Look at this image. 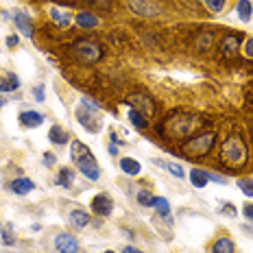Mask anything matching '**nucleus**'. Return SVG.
<instances>
[{"label": "nucleus", "mask_w": 253, "mask_h": 253, "mask_svg": "<svg viewBox=\"0 0 253 253\" xmlns=\"http://www.w3.org/2000/svg\"><path fill=\"white\" fill-rule=\"evenodd\" d=\"M70 157H72V162L77 164V168H79V170H81L87 179L96 181V179L101 177V168H98L96 157L92 155V151H89L81 140H75V142L70 144Z\"/></svg>", "instance_id": "1"}, {"label": "nucleus", "mask_w": 253, "mask_h": 253, "mask_svg": "<svg viewBox=\"0 0 253 253\" xmlns=\"http://www.w3.org/2000/svg\"><path fill=\"white\" fill-rule=\"evenodd\" d=\"M77 120L89 133H98L101 131V109H98V105L89 98H83L81 105L77 107Z\"/></svg>", "instance_id": "2"}, {"label": "nucleus", "mask_w": 253, "mask_h": 253, "mask_svg": "<svg viewBox=\"0 0 253 253\" xmlns=\"http://www.w3.org/2000/svg\"><path fill=\"white\" fill-rule=\"evenodd\" d=\"M220 160H223L227 166H231V168L242 166L247 162V144L238 138V135L227 138L225 140V144L220 146Z\"/></svg>", "instance_id": "3"}, {"label": "nucleus", "mask_w": 253, "mask_h": 253, "mask_svg": "<svg viewBox=\"0 0 253 253\" xmlns=\"http://www.w3.org/2000/svg\"><path fill=\"white\" fill-rule=\"evenodd\" d=\"M199 116H188V114H179L175 118H170L164 126V133L170 135V138H186V135L194 133V131L199 129Z\"/></svg>", "instance_id": "4"}, {"label": "nucleus", "mask_w": 253, "mask_h": 253, "mask_svg": "<svg viewBox=\"0 0 253 253\" xmlns=\"http://www.w3.org/2000/svg\"><path fill=\"white\" fill-rule=\"evenodd\" d=\"M214 142H216V133H203V135H197V138L186 142V144L181 146V151H183V155L186 157H192L194 160V157L208 155V153L212 151Z\"/></svg>", "instance_id": "5"}, {"label": "nucleus", "mask_w": 253, "mask_h": 253, "mask_svg": "<svg viewBox=\"0 0 253 253\" xmlns=\"http://www.w3.org/2000/svg\"><path fill=\"white\" fill-rule=\"evenodd\" d=\"M72 55L81 63H96L103 57V48L92 40H79L77 44L72 46Z\"/></svg>", "instance_id": "6"}, {"label": "nucleus", "mask_w": 253, "mask_h": 253, "mask_svg": "<svg viewBox=\"0 0 253 253\" xmlns=\"http://www.w3.org/2000/svg\"><path fill=\"white\" fill-rule=\"evenodd\" d=\"M112 210H114V201H112V197L109 194H96V197L92 199V212L94 214H98V216H109L112 214Z\"/></svg>", "instance_id": "7"}, {"label": "nucleus", "mask_w": 253, "mask_h": 253, "mask_svg": "<svg viewBox=\"0 0 253 253\" xmlns=\"http://www.w3.org/2000/svg\"><path fill=\"white\" fill-rule=\"evenodd\" d=\"M55 249L59 253H77L79 251V242L72 234H59L55 238Z\"/></svg>", "instance_id": "8"}, {"label": "nucleus", "mask_w": 253, "mask_h": 253, "mask_svg": "<svg viewBox=\"0 0 253 253\" xmlns=\"http://www.w3.org/2000/svg\"><path fill=\"white\" fill-rule=\"evenodd\" d=\"M126 103L131 105L133 109H146V114H155V103L151 101L146 94H131L129 98H126Z\"/></svg>", "instance_id": "9"}, {"label": "nucleus", "mask_w": 253, "mask_h": 253, "mask_svg": "<svg viewBox=\"0 0 253 253\" xmlns=\"http://www.w3.org/2000/svg\"><path fill=\"white\" fill-rule=\"evenodd\" d=\"M42 123H44V114L33 112V109H24V112H20V125L26 126V129H35V126H40Z\"/></svg>", "instance_id": "10"}, {"label": "nucleus", "mask_w": 253, "mask_h": 253, "mask_svg": "<svg viewBox=\"0 0 253 253\" xmlns=\"http://www.w3.org/2000/svg\"><path fill=\"white\" fill-rule=\"evenodd\" d=\"M13 22L18 26V31L24 35V38H33V24H31V18L22 11H15L13 13Z\"/></svg>", "instance_id": "11"}, {"label": "nucleus", "mask_w": 253, "mask_h": 253, "mask_svg": "<svg viewBox=\"0 0 253 253\" xmlns=\"http://www.w3.org/2000/svg\"><path fill=\"white\" fill-rule=\"evenodd\" d=\"M11 190L18 197H24V194H29V192H33L35 190V183L31 181L29 177H18V179H13L11 181Z\"/></svg>", "instance_id": "12"}, {"label": "nucleus", "mask_w": 253, "mask_h": 253, "mask_svg": "<svg viewBox=\"0 0 253 253\" xmlns=\"http://www.w3.org/2000/svg\"><path fill=\"white\" fill-rule=\"evenodd\" d=\"M48 140L52 142V144H57V146H63V144H68L70 135L63 131V126L55 125V126H50V131H48Z\"/></svg>", "instance_id": "13"}, {"label": "nucleus", "mask_w": 253, "mask_h": 253, "mask_svg": "<svg viewBox=\"0 0 253 253\" xmlns=\"http://www.w3.org/2000/svg\"><path fill=\"white\" fill-rule=\"evenodd\" d=\"M120 170L126 172V175H131V177H135V175H140L142 166H140L138 160H133V157H123V160H120Z\"/></svg>", "instance_id": "14"}, {"label": "nucleus", "mask_w": 253, "mask_h": 253, "mask_svg": "<svg viewBox=\"0 0 253 253\" xmlns=\"http://www.w3.org/2000/svg\"><path fill=\"white\" fill-rule=\"evenodd\" d=\"M210 181V172L201 170V168H194V170H190V183H192L194 188H205Z\"/></svg>", "instance_id": "15"}, {"label": "nucleus", "mask_w": 253, "mask_h": 253, "mask_svg": "<svg viewBox=\"0 0 253 253\" xmlns=\"http://www.w3.org/2000/svg\"><path fill=\"white\" fill-rule=\"evenodd\" d=\"M236 251V245H234V240L231 238H218V240H214V245H212V253H234Z\"/></svg>", "instance_id": "16"}, {"label": "nucleus", "mask_w": 253, "mask_h": 253, "mask_svg": "<svg viewBox=\"0 0 253 253\" xmlns=\"http://www.w3.org/2000/svg\"><path fill=\"white\" fill-rule=\"evenodd\" d=\"M75 22L81 26V29H92V26H98V18L92 13H87V11H81V13H77Z\"/></svg>", "instance_id": "17"}, {"label": "nucleus", "mask_w": 253, "mask_h": 253, "mask_svg": "<svg viewBox=\"0 0 253 253\" xmlns=\"http://www.w3.org/2000/svg\"><path fill=\"white\" fill-rule=\"evenodd\" d=\"M238 46H240L238 38H225L223 44H220V52H223V57H234L236 50H238Z\"/></svg>", "instance_id": "18"}, {"label": "nucleus", "mask_w": 253, "mask_h": 253, "mask_svg": "<svg viewBox=\"0 0 253 253\" xmlns=\"http://www.w3.org/2000/svg\"><path fill=\"white\" fill-rule=\"evenodd\" d=\"M72 179H75V170H70V168H61L59 175H57L55 183L61 188H72Z\"/></svg>", "instance_id": "19"}, {"label": "nucleus", "mask_w": 253, "mask_h": 253, "mask_svg": "<svg viewBox=\"0 0 253 253\" xmlns=\"http://www.w3.org/2000/svg\"><path fill=\"white\" fill-rule=\"evenodd\" d=\"M70 223L75 225V227H85V225H89V214L83 212V210H72L70 212Z\"/></svg>", "instance_id": "20"}, {"label": "nucleus", "mask_w": 253, "mask_h": 253, "mask_svg": "<svg viewBox=\"0 0 253 253\" xmlns=\"http://www.w3.org/2000/svg\"><path fill=\"white\" fill-rule=\"evenodd\" d=\"M126 116H129V120H131V125L135 126V129H146V118H144V114L138 112V109H126Z\"/></svg>", "instance_id": "21"}, {"label": "nucleus", "mask_w": 253, "mask_h": 253, "mask_svg": "<svg viewBox=\"0 0 253 253\" xmlns=\"http://www.w3.org/2000/svg\"><path fill=\"white\" fill-rule=\"evenodd\" d=\"M251 15H253L251 0H240V2H238V18L242 20V22H249Z\"/></svg>", "instance_id": "22"}, {"label": "nucleus", "mask_w": 253, "mask_h": 253, "mask_svg": "<svg viewBox=\"0 0 253 253\" xmlns=\"http://www.w3.org/2000/svg\"><path fill=\"white\" fill-rule=\"evenodd\" d=\"M153 208L157 210V214L166 216V218H168V214H170V205H168V201L164 197H155V199H153Z\"/></svg>", "instance_id": "23"}, {"label": "nucleus", "mask_w": 253, "mask_h": 253, "mask_svg": "<svg viewBox=\"0 0 253 253\" xmlns=\"http://www.w3.org/2000/svg\"><path fill=\"white\" fill-rule=\"evenodd\" d=\"M20 87V79L13 75V72H9L7 75V81H2V85H0V92H13V89Z\"/></svg>", "instance_id": "24"}, {"label": "nucleus", "mask_w": 253, "mask_h": 253, "mask_svg": "<svg viewBox=\"0 0 253 253\" xmlns=\"http://www.w3.org/2000/svg\"><path fill=\"white\" fill-rule=\"evenodd\" d=\"M203 4L210 9V11L220 13L225 9V4H227V0H203Z\"/></svg>", "instance_id": "25"}, {"label": "nucleus", "mask_w": 253, "mask_h": 253, "mask_svg": "<svg viewBox=\"0 0 253 253\" xmlns=\"http://www.w3.org/2000/svg\"><path fill=\"white\" fill-rule=\"evenodd\" d=\"M153 199H155V197H153L149 190H140V192H138V203L144 205V208H151V205H153Z\"/></svg>", "instance_id": "26"}, {"label": "nucleus", "mask_w": 253, "mask_h": 253, "mask_svg": "<svg viewBox=\"0 0 253 253\" xmlns=\"http://www.w3.org/2000/svg\"><path fill=\"white\" fill-rule=\"evenodd\" d=\"M50 18L55 20V22H59L61 26H68V22H70V18H68V15H63L61 11H57V9H50Z\"/></svg>", "instance_id": "27"}, {"label": "nucleus", "mask_w": 253, "mask_h": 253, "mask_svg": "<svg viewBox=\"0 0 253 253\" xmlns=\"http://www.w3.org/2000/svg\"><path fill=\"white\" fill-rule=\"evenodd\" d=\"M238 188L245 192V197H253V181H247V179H240Z\"/></svg>", "instance_id": "28"}, {"label": "nucleus", "mask_w": 253, "mask_h": 253, "mask_svg": "<svg viewBox=\"0 0 253 253\" xmlns=\"http://www.w3.org/2000/svg\"><path fill=\"white\" fill-rule=\"evenodd\" d=\"M166 168L172 172L177 179H183V168L179 166V164H175V162H166Z\"/></svg>", "instance_id": "29"}, {"label": "nucleus", "mask_w": 253, "mask_h": 253, "mask_svg": "<svg viewBox=\"0 0 253 253\" xmlns=\"http://www.w3.org/2000/svg\"><path fill=\"white\" fill-rule=\"evenodd\" d=\"M242 214H245V218L253 223V203H245L242 205Z\"/></svg>", "instance_id": "30"}, {"label": "nucleus", "mask_w": 253, "mask_h": 253, "mask_svg": "<svg viewBox=\"0 0 253 253\" xmlns=\"http://www.w3.org/2000/svg\"><path fill=\"white\" fill-rule=\"evenodd\" d=\"M33 96H35V101H40V103H44V85H38L33 89Z\"/></svg>", "instance_id": "31"}, {"label": "nucleus", "mask_w": 253, "mask_h": 253, "mask_svg": "<svg viewBox=\"0 0 253 253\" xmlns=\"http://www.w3.org/2000/svg\"><path fill=\"white\" fill-rule=\"evenodd\" d=\"M55 162H57V157H55V153H44V166H55Z\"/></svg>", "instance_id": "32"}, {"label": "nucleus", "mask_w": 253, "mask_h": 253, "mask_svg": "<svg viewBox=\"0 0 253 253\" xmlns=\"http://www.w3.org/2000/svg\"><path fill=\"white\" fill-rule=\"evenodd\" d=\"M245 55L249 57V59H253V38H249L245 42Z\"/></svg>", "instance_id": "33"}, {"label": "nucleus", "mask_w": 253, "mask_h": 253, "mask_svg": "<svg viewBox=\"0 0 253 253\" xmlns=\"http://www.w3.org/2000/svg\"><path fill=\"white\" fill-rule=\"evenodd\" d=\"M223 214H225V216H231V218H234V216H236V208H234L231 203H225V205H223Z\"/></svg>", "instance_id": "34"}, {"label": "nucleus", "mask_w": 253, "mask_h": 253, "mask_svg": "<svg viewBox=\"0 0 253 253\" xmlns=\"http://www.w3.org/2000/svg\"><path fill=\"white\" fill-rule=\"evenodd\" d=\"M2 242H4V245H13L15 238H13L11 231H2Z\"/></svg>", "instance_id": "35"}, {"label": "nucleus", "mask_w": 253, "mask_h": 253, "mask_svg": "<svg viewBox=\"0 0 253 253\" xmlns=\"http://www.w3.org/2000/svg\"><path fill=\"white\" fill-rule=\"evenodd\" d=\"M87 2H92V4H96V7H109V0H87Z\"/></svg>", "instance_id": "36"}, {"label": "nucleus", "mask_w": 253, "mask_h": 253, "mask_svg": "<svg viewBox=\"0 0 253 253\" xmlns=\"http://www.w3.org/2000/svg\"><path fill=\"white\" fill-rule=\"evenodd\" d=\"M7 46H11V48H13V46H18V35H9V38H7Z\"/></svg>", "instance_id": "37"}, {"label": "nucleus", "mask_w": 253, "mask_h": 253, "mask_svg": "<svg viewBox=\"0 0 253 253\" xmlns=\"http://www.w3.org/2000/svg\"><path fill=\"white\" fill-rule=\"evenodd\" d=\"M123 253H144V251H140V249H135V247H125Z\"/></svg>", "instance_id": "38"}, {"label": "nucleus", "mask_w": 253, "mask_h": 253, "mask_svg": "<svg viewBox=\"0 0 253 253\" xmlns=\"http://www.w3.org/2000/svg\"><path fill=\"white\" fill-rule=\"evenodd\" d=\"M107 153H109V155H116V153H118V149H116V146L112 144V146H107Z\"/></svg>", "instance_id": "39"}, {"label": "nucleus", "mask_w": 253, "mask_h": 253, "mask_svg": "<svg viewBox=\"0 0 253 253\" xmlns=\"http://www.w3.org/2000/svg\"><path fill=\"white\" fill-rule=\"evenodd\" d=\"M0 107H4V96L0 94Z\"/></svg>", "instance_id": "40"}, {"label": "nucleus", "mask_w": 253, "mask_h": 253, "mask_svg": "<svg viewBox=\"0 0 253 253\" xmlns=\"http://www.w3.org/2000/svg\"><path fill=\"white\" fill-rule=\"evenodd\" d=\"M2 231H4V227H2V223H0V234H2Z\"/></svg>", "instance_id": "41"}, {"label": "nucleus", "mask_w": 253, "mask_h": 253, "mask_svg": "<svg viewBox=\"0 0 253 253\" xmlns=\"http://www.w3.org/2000/svg\"><path fill=\"white\" fill-rule=\"evenodd\" d=\"M105 253H114V251H105Z\"/></svg>", "instance_id": "42"}]
</instances>
